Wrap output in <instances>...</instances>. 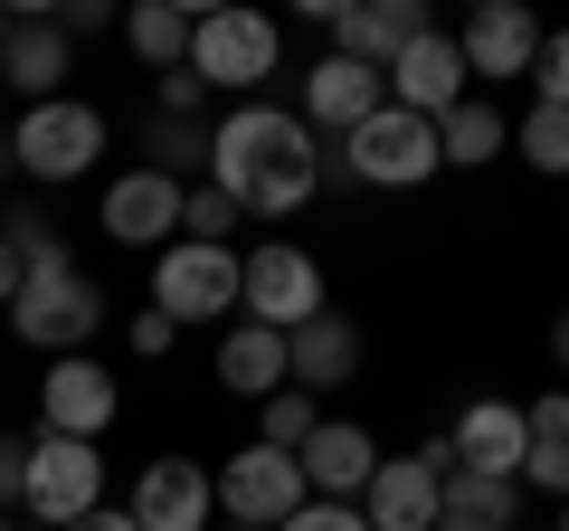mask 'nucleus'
Here are the masks:
<instances>
[{"instance_id":"46","label":"nucleus","mask_w":569,"mask_h":531,"mask_svg":"<svg viewBox=\"0 0 569 531\" xmlns=\"http://www.w3.org/2000/svg\"><path fill=\"white\" fill-rule=\"evenodd\" d=\"M228 531H238V522H228Z\"/></svg>"},{"instance_id":"38","label":"nucleus","mask_w":569,"mask_h":531,"mask_svg":"<svg viewBox=\"0 0 569 531\" xmlns=\"http://www.w3.org/2000/svg\"><path fill=\"white\" fill-rule=\"evenodd\" d=\"M48 20H58L67 39H86V29H104V20H114V10H104V0H58V10H48Z\"/></svg>"},{"instance_id":"18","label":"nucleus","mask_w":569,"mask_h":531,"mask_svg":"<svg viewBox=\"0 0 569 531\" xmlns=\"http://www.w3.org/2000/svg\"><path fill=\"white\" fill-rule=\"evenodd\" d=\"M380 104H389L380 67H361V58H313L305 67V123H323V133H361Z\"/></svg>"},{"instance_id":"13","label":"nucleus","mask_w":569,"mask_h":531,"mask_svg":"<svg viewBox=\"0 0 569 531\" xmlns=\"http://www.w3.org/2000/svg\"><path fill=\"white\" fill-rule=\"evenodd\" d=\"M466 48L447 39V29H427L418 48H408L399 67H389V104H399V114H427V123H447L456 104H466Z\"/></svg>"},{"instance_id":"12","label":"nucleus","mask_w":569,"mask_h":531,"mask_svg":"<svg viewBox=\"0 0 569 531\" xmlns=\"http://www.w3.org/2000/svg\"><path fill=\"white\" fill-rule=\"evenodd\" d=\"M209 512H219V484L190 455H152L133 474V531H209Z\"/></svg>"},{"instance_id":"2","label":"nucleus","mask_w":569,"mask_h":531,"mask_svg":"<svg viewBox=\"0 0 569 531\" xmlns=\"http://www.w3.org/2000/svg\"><path fill=\"white\" fill-rule=\"evenodd\" d=\"M238 285H247V257L238 247H200V238H171L162 257H152V313H171V323H219V313H238Z\"/></svg>"},{"instance_id":"31","label":"nucleus","mask_w":569,"mask_h":531,"mask_svg":"<svg viewBox=\"0 0 569 531\" xmlns=\"http://www.w3.org/2000/svg\"><path fill=\"white\" fill-rule=\"evenodd\" d=\"M531 86H541L531 104H560V114H569V29H550V39H541V58H531Z\"/></svg>"},{"instance_id":"23","label":"nucleus","mask_w":569,"mask_h":531,"mask_svg":"<svg viewBox=\"0 0 569 531\" xmlns=\"http://www.w3.org/2000/svg\"><path fill=\"white\" fill-rule=\"evenodd\" d=\"M437 531H522V484L456 465L447 493H437Z\"/></svg>"},{"instance_id":"26","label":"nucleus","mask_w":569,"mask_h":531,"mask_svg":"<svg viewBox=\"0 0 569 531\" xmlns=\"http://www.w3.org/2000/svg\"><path fill=\"white\" fill-rule=\"evenodd\" d=\"M142 152H152V171H162V181L209 171V123H190V114H152V123H142Z\"/></svg>"},{"instance_id":"7","label":"nucleus","mask_w":569,"mask_h":531,"mask_svg":"<svg viewBox=\"0 0 569 531\" xmlns=\"http://www.w3.org/2000/svg\"><path fill=\"white\" fill-rule=\"evenodd\" d=\"M437 162H447L437 152V123L399 114V104H380L361 133H342V171L370 181V190H418V181H437Z\"/></svg>"},{"instance_id":"28","label":"nucleus","mask_w":569,"mask_h":531,"mask_svg":"<svg viewBox=\"0 0 569 531\" xmlns=\"http://www.w3.org/2000/svg\"><path fill=\"white\" fill-rule=\"evenodd\" d=\"M0 247H10V257H20L29 275H39V266H77V257H67V238L48 228V209H29V200H10V209H0Z\"/></svg>"},{"instance_id":"44","label":"nucleus","mask_w":569,"mask_h":531,"mask_svg":"<svg viewBox=\"0 0 569 531\" xmlns=\"http://www.w3.org/2000/svg\"><path fill=\"white\" fill-rule=\"evenodd\" d=\"M560 531H569V503H560Z\"/></svg>"},{"instance_id":"30","label":"nucleus","mask_w":569,"mask_h":531,"mask_svg":"<svg viewBox=\"0 0 569 531\" xmlns=\"http://www.w3.org/2000/svg\"><path fill=\"white\" fill-rule=\"evenodd\" d=\"M238 219H247V209L228 200L219 181H200V190L181 200V238H200V247H228V228H238Z\"/></svg>"},{"instance_id":"22","label":"nucleus","mask_w":569,"mask_h":531,"mask_svg":"<svg viewBox=\"0 0 569 531\" xmlns=\"http://www.w3.org/2000/svg\"><path fill=\"white\" fill-rule=\"evenodd\" d=\"M219 380L238 389V399H257V409L276 399V389H295V380H284V332H266V323L238 313V323L219 332Z\"/></svg>"},{"instance_id":"37","label":"nucleus","mask_w":569,"mask_h":531,"mask_svg":"<svg viewBox=\"0 0 569 531\" xmlns=\"http://www.w3.org/2000/svg\"><path fill=\"white\" fill-rule=\"evenodd\" d=\"M29 493V437H0V503Z\"/></svg>"},{"instance_id":"5","label":"nucleus","mask_w":569,"mask_h":531,"mask_svg":"<svg viewBox=\"0 0 569 531\" xmlns=\"http://www.w3.org/2000/svg\"><path fill=\"white\" fill-rule=\"evenodd\" d=\"M209 484H219V512H228L238 531H284L295 512L313 503L305 465H295L284 447H238V455H228L219 474H209Z\"/></svg>"},{"instance_id":"29","label":"nucleus","mask_w":569,"mask_h":531,"mask_svg":"<svg viewBox=\"0 0 569 531\" xmlns=\"http://www.w3.org/2000/svg\"><path fill=\"white\" fill-rule=\"evenodd\" d=\"M323 428V409H313L305 389H276V399H266L257 409V447H284V455H305V437Z\"/></svg>"},{"instance_id":"41","label":"nucleus","mask_w":569,"mask_h":531,"mask_svg":"<svg viewBox=\"0 0 569 531\" xmlns=\"http://www.w3.org/2000/svg\"><path fill=\"white\" fill-rule=\"evenodd\" d=\"M550 361H560V370H569V313H560V332H550Z\"/></svg>"},{"instance_id":"45","label":"nucleus","mask_w":569,"mask_h":531,"mask_svg":"<svg viewBox=\"0 0 569 531\" xmlns=\"http://www.w3.org/2000/svg\"><path fill=\"white\" fill-rule=\"evenodd\" d=\"M0 531H10V512H0Z\"/></svg>"},{"instance_id":"20","label":"nucleus","mask_w":569,"mask_h":531,"mask_svg":"<svg viewBox=\"0 0 569 531\" xmlns=\"http://www.w3.org/2000/svg\"><path fill=\"white\" fill-rule=\"evenodd\" d=\"M351 370H361V323H342V313H313L305 332H284V380L305 389V399H323V389H342Z\"/></svg>"},{"instance_id":"21","label":"nucleus","mask_w":569,"mask_h":531,"mask_svg":"<svg viewBox=\"0 0 569 531\" xmlns=\"http://www.w3.org/2000/svg\"><path fill=\"white\" fill-rule=\"evenodd\" d=\"M67 67H77V39H67L48 10H39V20H20V29H10V48H0V77L20 86L29 104H58L67 96Z\"/></svg>"},{"instance_id":"34","label":"nucleus","mask_w":569,"mask_h":531,"mask_svg":"<svg viewBox=\"0 0 569 531\" xmlns=\"http://www.w3.org/2000/svg\"><path fill=\"white\" fill-rule=\"evenodd\" d=\"M522 418H531V447H560V437H569V389H541Z\"/></svg>"},{"instance_id":"3","label":"nucleus","mask_w":569,"mask_h":531,"mask_svg":"<svg viewBox=\"0 0 569 531\" xmlns=\"http://www.w3.org/2000/svg\"><path fill=\"white\" fill-rule=\"evenodd\" d=\"M10 152H20L29 181H86V171L104 162V114L86 96H58V104H29L20 123H10Z\"/></svg>"},{"instance_id":"39","label":"nucleus","mask_w":569,"mask_h":531,"mask_svg":"<svg viewBox=\"0 0 569 531\" xmlns=\"http://www.w3.org/2000/svg\"><path fill=\"white\" fill-rule=\"evenodd\" d=\"M20 285H29V266H20V257H10V247H0V313L20 304Z\"/></svg>"},{"instance_id":"24","label":"nucleus","mask_w":569,"mask_h":531,"mask_svg":"<svg viewBox=\"0 0 569 531\" xmlns=\"http://www.w3.org/2000/svg\"><path fill=\"white\" fill-rule=\"evenodd\" d=\"M190 29H200V10H181V0H133L123 39H133V58L152 77H171V67H190Z\"/></svg>"},{"instance_id":"27","label":"nucleus","mask_w":569,"mask_h":531,"mask_svg":"<svg viewBox=\"0 0 569 531\" xmlns=\"http://www.w3.org/2000/svg\"><path fill=\"white\" fill-rule=\"evenodd\" d=\"M512 152H522L541 181H569V114L560 104H531V114L512 123Z\"/></svg>"},{"instance_id":"42","label":"nucleus","mask_w":569,"mask_h":531,"mask_svg":"<svg viewBox=\"0 0 569 531\" xmlns=\"http://www.w3.org/2000/svg\"><path fill=\"white\" fill-rule=\"evenodd\" d=\"M10 171H20V152H10V133H0V181H10Z\"/></svg>"},{"instance_id":"1","label":"nucleus","mask_w":569,"mask_h":531,"mask_svg":"<svg viewBox=\"0 0 569 531\" xmlns=\"http://www.w3.org/2000/svg\"><path fill=\"white\" fill-rule=\"evenodd\" d=\"M209 181L247 209V219H284L323 190V143H313L305 114L284 104H228L209 123Z\"/></svg>"},{"instance_id":"32","label":"nucleus","mask_w":569,"mask_h":531,"mask_svg":"<svg viewBox=\"0 0 569 531\" xmlns=\"http://www.w3.org/2000/svg\"><path fill=\"white\" fill-rule=\"evenodd\" d=\"M522 484H531V493H560V503H569V437H560V447H531V455H522Z\"/></svg>"},{"instance_id":"25","label":"nucleus","mask_w":569,"mask_h":531,"mask_svg":"<svg viewBox=\"0 0 569 531\" xmlns=\"http://www.w3.org/2000/svg\"><path fill=\"white\" fill-rule=\"evenodd\" d=\"M503 143H512V123L493 114L485 96H466V104H456L447 123H437V152H447L456 171H485V162H493V152H503Z\"/></svg>"},{"instance_id":"43","label":"nucleus","mask_w":569,"mask_h":531,"mask_svg":"<svg viewBox=\"0 0 569 531\" xmlns=\"http://www.w3.org/2000/svg\"><path fill=\"white\" fill-rule=\"evenodd\" d=\"M10 29H20V20H10V10H0V48H10Z\"/></svg>"},{"instance_id":"10","label":"nucleus","mask_w":569,"mask_h":531,"mask_svg":"<svg viewBox=\"0 0 569 531\" xmlns=\"http://www.w3.org/2000/svg\"><path fill=\"white\" fill-rule=\"evenodd\" d=\"M447 474H456L447 447L380 455V474H370V493H361V522L370 531H437V493H447Z\"/></svg>"},{"instance_id":"8","label":"nucleus","mask_w":569,"mask_h":531,"mask_svg":"<svg viewBox=\"0 0 569 531\" xmlns=\"http://www.w3.org/2000/svg\"><path fill=\"white\" fill-rule=\"evenodd\" d=\"M190 67L209 77V96H257V86L276 77V20H266V10H200Z\"/></svg>"},{"instance_id":"16","label":"nucleus","mask_w":569,"mask_h":531,"mask_svg":"<svg viewBox=\"0 0 569 531\" xmlns=\"http://www.w3.org/2000/svg\"><path fill=\"white\" fill-rule=\"evenodd\" d=\"M447 455L466 474H503V484H522V455H531V418L512 409V399H475L466 418L447 428Z\"/></svg>"},{"instance_id":"33","label":"nucleus","mask_w":569,"mask_h":531,"mask_svg":"<svg viewBox=\"0 0 569 531\" xmlns=\"http://www.w3.org/2000/svg\"><path fill=\"white\" fill-rule=\"evenodd\" d=\"M162 114H190V123L209 114V77H200V67H171V77H162Z\"/></svg>"},{"instance_id":"15","label":"nucleus","mask_w":569,"mask_h":531,"mask_svg":"<svg viewBox=\"0 0 569 531\" xmlns=\"http://www.w3.org/2000/svg\"><path fill=\"white\" fill-rule=\"evenodd\" d=\"M181 200H190V181H162L152 162L123 171V181H104V238H114V247H171Z\"/></svg>"},{"instance_id":"35","label":"nucleus","mask_w":569,"mask_h":531,"mask_svg":"<svg viewBox=\"0 0 569 531\" xmlns=\"http://www.w3.org/2000/svg\"><path fill=\"white\" fill-rule=\"evenodd\" d=\"M284 531H370V522H361V503H305Z\"/></svg>"},{"instance_id":"36","label":"nucleus","mask_w":569,"mask_h":531,"mask_svg":"<svg viewBox=\"0 0 569 531\" xmlns=\"http://www.w3.org/2000/svg\"><path fill=\"white\" fill-rule=\"evenodd\" d=\"M171 342H181V323H171V313H152V304H142V313H133V351H142V361H162Z\"/></svg>"},{"instance_id":"19","label":"nucleus","mask_w":569,"mask_h":531,"mask_svg":"<svg viewBox=\"0 0 569 531\" xmlns=\"http://www.w3.org/2000/svg\"><path fill=\"white\" fill-rule=\"evenodd\" d=\"M541 39H550V29L531 20L522 0H485V10L466 20V39H456V48H466V77H531Z\"/></svg>"},{"instance_id":"14","label":"nucleus","mask_w":569,"mask_h":531,"mask_svg":"<svg viewBox=\"0 0 569 531\" xmlns=\"http://www.w3.org/2000/svg\"><path fill=\"white\" fill-rule=\"evenodd\" d=\"M418 39H427V10H418V0H342V10H332V58H361V67H380V77Z\"/></svg>"},{"instance_id":"9","label":"nucleus","mask_w":569,"mask_h":531,"mask_svg":"<svg viewBox=\"0 0 569 531\" xmlns=\"http://www.w3.org/2000/svg\"><path fill=\"white\" fill-rule=\"evenodd\" d=\"M238 313H247V323H266V332H305L313 313H323V266H313L305 247H284V238L247 247V285H238Z\"/></svg>"},{"instance_id":"40","label":"nucleus","mask_w":569,"mask_h":531,"mask_svg":"<svg viewBox=\"0 0 569 531\" xmlns=\"http://www.w3.org/2000/svg\"><path fill=\"white\" fill-rule=\"evenodd\" d=\"M67 531H133V512H114V503H104V512H86V522H67Z\"/></svg>"},{"instance_id":"17","label":"nucleus","mask_w":569,"mask_h":531,"mask_svg":"<svg viewBox=\"0 0 569 531\" xmlns=\"http://www.w3.org/2000/svg\"><path fill=\"white\" fill-rule=\"evenodd\" d=\"M305 484H313V503H361L370 493V474H380V447H370V428H351V418H323V428L305 437Z\"/></svg>"},{"instance_id":"4","label":"nucleus","mask_w":569,"mask_h":531,"mask_svg":"<svg viewBox=\"0 0 569 531\" xmlns=\"http://www.w3.org/2000/svg\"><path fill=\"white\" fill-rule=\"evenodd\" d=\"M10 332H20L29 351H48V361H67V351H86L104 332V294L86 285L77 266H39L20 285V304H10Z\"/></svg>"},{"instance_id":"11","label":"nucleus","mask_w":569,"mask_h":531,"mask_svg":"<svg viewBox=\"0 0 569 531\" xmlns=\"http://www.w3.org/2000/svg\"><path fill=\"white\" fill-rule=\"evenodd\" d=\"M114 370L104 361H86V351H67V361H48V380H39V428L48 437H86L96 447L104 428H114Z\"/></svg>"},{"instance_id":"6","label":"nucleus","mask_w":569,"mask_h":531,"mask_svg":"<svg viewBox=\"0 0 569 531\" xmlns=\"http://www.w3.org/2000/svg\"><path fill=\"white\" fill-rule=\"evenodd\" d=\"M20 512L48 522V531L104 512V455L86 447V437H48L39 428V437H29V493H20Z\"/></svg>"}]
</instances>
